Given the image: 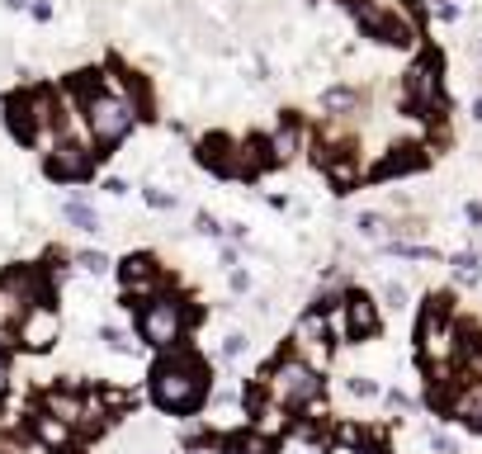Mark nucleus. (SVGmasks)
Listing matches in <instances>:
<instances>
[{
	"label": "nucleus",
	"instance_id": "nucleus-20",
	"mask_svg": "<svg viewBox=\"0 0 482 454\" xmlns=\"http://www.w3.org/2000/svg\"><path fill=\"white\" fill-rule=\"evenodd\" d=\"M322 105H326L331 114H341V109H355L359 99H355V90H326V95H322Z\"/></svg>",
	"mask_w": 482,
	"mask_h": 454
},
{
	"label": "nucleus",
	"instance_id": "nucleus-25",
	"mask_svg": "<svg viewBox=\"0 0 482 454\" xmlns=\"http://www.w3.org/2000/svg\"><path fill=\"white\" fill-rule=\"evenodd\" d=\"M241 350H246V336H241V331H232L227 341H223V355H232V360H237Z\"/></svg>",
	"mask_w": 482,
	"mask_h": 454
},
{
	"label": "nucleus",
	"instance_id": "nucleus-18",
	"mask_svg": "<svg viewBox=\"0 0 482 454\" xmlns=\"http://www.w3.org/2000/svg\"><path fill=\"white\" fill-rule=\"evenodd\" d=\"M411 166H421V157L411 147H402V157H388L384 166H378V176H397V171H411Z\"/></svg>",
	"mask_w": 482,
	"mask_h": 454
},
{
	"label": "nucleus",
	"instance_id": "nucleus-19",
	"mask_svg": "<svg viewBox=\"0 0 482 454\" xmlns=\"http://www.w3.org/2000/svg\"><path fill=\"white\" fill-rule=\"evenodd\" d=\"M454 275L463 279V284H478V256H473V251H463V256H454Z\"/></svg>",
	"mask_w": 482,
	"mask_h": 454
},
{
	"label": "nucleus",
	"instance_id": "nucleus-13",
	"mask_svg": "<svg viewBox=\"0 0 482 454\" xmlns=\"http://www.w3.org/2000/svg\"><path fill=\"white\" fill-rule=\"evenodd\" d=\"M29 426H33V435H38V441H43L47 450H66V445H72V431H76L72 422H62V416H57V412H47V407H43V412H33V422H29Z\"/></svg>",
	"mask_w": 482,
	"mask_h": 454
},
{
	"label": "nucleus",
	"instance_id": "nucleus-5",
	"mask_svg": "<svg viewBox=\"0 0 482 454\" xmlns=\"http://www.w3.org/2000/svg\"><path fill=\"white\" fill-rule=\"evenodd\" d=\"M185 327H190V308H185L175 294H152V298H142V308H138V331H142L147 346L171 350V346H180Z\"/></svg>",
	"mask_w": 482,
	"mask_h": 454
},
{
	"label": "nucleus",
	"instance_id": "nucleus-4",
	"mask_svg": "<svg viewBox=\"0 0 482 454\" xmlns=\"http://www.w3.org/2000/svg\"><path fill=\"white\" fill-rule=\"evenodd\" d=\"M417 341H421V355L430 369H450L459 355H463V336L454 327L450 308H444V298H430L426 313H421V327H417Z\"/></svg>",
	"mask_w": 482,
	"mask_h": 454
},
{
	"label": "nucleus",
	"instance_id": "nucleus-8",
	"mask_svg": "<svg viewBox=\"0 0 482 454\" xmlns=\"http://www.w3.org/2000/svg\"><path fill=\"white\" fill-rule=\"evenodd\" d=\"M402 95H407V105L411 109H440V62L435 57H421V62H411V72L402 81Z\"/></svg>",
	"mask_w": 482,
	"mask_h": 454
},
{
	"label": "nucleus",
	"instance_id": "nucleus-7",
	"mask_svg": "<svg viewBox=\"0 0 482 454\" xmlns=\"http://www.w3.org/2000/svg\"><path fill=\"white\" fill-rule=\"evenodd\" d=\"M57 336H62V322H57V313L47 308V298L33 303V308L20 317V327H14V341L24 350H53Z\"/></svg>",
	"mask_w": 482,
	"mask_h": 454
},
{
	"label": "nucleus",
	"instance_id": "nucleus-28",
	"mask_svg": "<svg viewBox=\"0 0 482 454\" xmlns=\"http://www.w3.org/2000/svg\"><path fill=\"white\" fill-rule=\"evenodd\" d=\"M326 454H374V450H364V445H345V441H341V445H331Z\"/></svg>",
	"mask_w": 482,
	"mask_h": 454
},
{
	"label": "nucleus",
	"instance_id": "nucleus-29",
	"mask_svg": "<svg viewBox=\"0 0 482 454\" xmlns=\"http://www.w3.org/2000/svg\"><path fill=\"white\" fill-rule=\"evenodd\" d=\"M5 393H10V360L0 355V398H5Z\"/></svg>",
	"mask_w": 482,
	"mask_h": 454
},
{
	"label": "nucleus",
	"instance_id": "nucleus-2",
	"mask_svg": "<svg viewBox=\"0 0 482 454\" xmlns=\"http://www.w3.org/2000/svg\"><path fill=\"white\" fill-rule=\"evenodd\" d=\"M152 398H156L161 412H175V416L194 412L199 402L208 398V364L199 360L194 350L171 346L161 355V364L152 369Z\"/></svg>",
	"mask_w": 482,
	"mask_h": 454
},
{
	"label": "nucleus",
	"instance_id": "nucleus-16",
	"mask_svg": "<svg viewBox=\"0 0 482 454\" xmlns=\"http://www.w3.org/2000/svg\"><path fill=\"white\" fill-rule=\"evenodd\" d=\"M270 151H275V161H289L293 151H298V124H284V128H279L275 138H270Z\"/></svg>",
	"mask_w": 482,
	"mask_h": 454
},
{
	"label": "nucleus",
	"instance_id": "nucleus-30",
	"mask_svg": "<svg viewBox=\"0 0 482 454\" xmlns=\"http://www.w3.org/2000/svg\"><path fill=\"white\" fill-rule=\"evenodd\" d=\"M194 227H199V232H208V237H213V232H223V227H218V223H213V218H208V213H199V223H194Z\"/></svg>",
	"mask_w": 482,
	"mask_h": 454
},
{
	"label": "nucleus",
	"instance_id": "nucleus-21",
	"mask_svg": "<svg viewBox=\"0 0 482 454\" xmlns=\"http://www.w3.org/2000/svg\"><path fill=\"white\" fill-rule=\"evenodd\" d=\"M355 227H359V237H384V232H388V223H384L378 213H359Z\"/></svg>",
	"mask_w": 482,
	"mask_h": 454
},
{
	"label": "nucleus",
	"instance_id": "nucleus-27",
	"mask_svg": "<svg viewBox=\"0 0 482 454\" xmlns=\"http://www.w3.org/2000/svg\"><path fill=\"white\" fill-rule=\"evenodd\" d=\"M384 298L393 303V308H402V303H407V289H402V284H388V289H384Z\"/></svg>",
	"mask_w": 482,
	"mask_h": 454
},
{
	"label": "nucleus",
	"instance_id": "nucleus-14",
	"mask_svg": "<svg viewBox=\"0 0 482 454\" xmlns=\"http://www.w3.org/2000/svg\"><path fill=\"white\" fill-rule=\"evenodd\" d=\"M450 412L459 416V422H473L482 426V379H463L454 398H450Z\"/></svg>",
	"mask_w": 482,
	"mask_h": 454
},
{
	"label": "nucleus",
	"instance_id": "nucleus-24",
	"mask_svg": "<svg viewBox=\"0 0 482 454\" xmlns=\"http://www.w3.org/2000/svg\"><path fill=\"white\" fill-rule=\"evenodd\" d=\"M351 393H355V398H374V393H378V383H374V379H359V374H355V379H351Z\"/></svg>",
	"mask_w": 482,
	"mask_h": 454
},
{
	"label": "nucleus",
	"instance_id": "nucleus-6",
	"mask_svg": "<svg viewBox=\"0 0 482 454\" xmlns=\"http://www.w3.org/2000/svg\"><path fill=\"white\" fill-rule=\"evenodd\" d=\"M53 119L57 114H53V95L47 90H14L5 99V124L20 142H38V133Z\"/></svg>",
	"mask_w": 482,
	"mask_h": 454
},
{
	"label": "nucleus",
	"instance_id": "nucleus-32",
	"mask_svg": "<svg viewBox=\"0 0 482 454\" xmlns=\"http://www.w3.org/2000/svg\"><path fill=\"white\" fill-rule=\"evenodd\" d=\"M478 431H482V426H478Z\"/></svg>",
	"mask_w": 482,
	"mask_h": 454
},
{
	"label": "nucleus",
	"instance_id": "nucleus-3",
	"mask_svg": "<svg viewBox=\"0 0 482 454\" xmlns=\"http://www.w3.org/2000/svg\"><path fill=\"white\" fill-rule=\"evenodd\" d=\"M260 393L275 398V402H284L289 412H303V407H312V402L322 398V374H317V364H312V360L284 355V360L270 364V374L260 379Z\"/></svg>",
	"mask_w": 482,
	"mask_h": 454
},
{
	"label": "nucleus",
	"instance_id": "nucleus-15",
	"mask_svg": "<svg viewBox=\"0 0 482 454\" xmlns=\"http://www.w3.org/2000/svg\"><path fill=\"white\" fill-rule=\"evenodd\" d=\"M62 213H66V223H76L80 232H99V213H95L90 204H80V199H72Z\"/></svg>",
	"mask_w": 482,
	"mask_h": 454
},
{
	"label": "nucleus",
	"instance_id": "nucleus-22",
	"mask_svg": "<svg viewBox=\"0 0 482 454\" xmlns=\"http://www.w3.org/2000/svg\"><path fill=\"white\" fill-rule=\"evenodd\" d=\"M76 265H80L86 275H105V270H109V256H99V251H80Z\"/></svg>",
	"mask_w": 482,
	"mask_h": 454
},
{
	"label": "nucleus",
	"instance_id": "nucleus-31",
	"mask_svg": "<svg viewBox=\"0 0 482 454\" xmlns=\"http://www.w3.org/2000/svg\"><path fill=\"white\" fill-rule=\"evenodd\" d=\"M469 223H482V204H469Z\"/></svg>",
	"mask_w": 482,
	"mask_h": 454
},
{
	"label": "nucleus",
	"instance_id": "nucleus-26",
	"mask_svg": "<svg viewBox=\"0 0 482 454\" xmlns=\"http://www.w3.org/2000/svg\"><path fill=\"white\" fill-rule=\"evenodd\" d=\"M147 204H152V209H171V204H175V194H165V190H147Z\"/></svg>",
	"mask_w": 482,
	"mask_h": 454
},
{
	"label": "nucleus",
	"instance_id": "nucleus-11",
	"mask_svg": "<svg viewBox=\"0 0 482 454\" xmlns=\"http://www.w3.org/2000/svg\"><path fill=\"white\" fill-rule=\"evenodd\" d=\"M326 313L322 308H312L308 317H303V322H298L293 327V350H298V355H303V360H312V364H317V360H326Z\"/></svg>",
	"mask_w": 482,
	"mask_h": 454
},
{
	"label": "nucleus",
	"instance_id": "nucleus-10",
	"mask_svg": "<svg viewBox=\"0 0 482 454\" xmlns=\"http://www.w3.org/2000/svg\"><path fill=\"white\" fill-rule=\"evenodd\" d=\"M95 157H99V151L80 147V142H57L53 157H47V176H53V180H86Z\"/></svg>",
	"mask_w": 482,
	"mask_h": 454
},
{
	"label": "nucleus",
	"instance_id": "nucleus-9",
	"mask_svg": "<svg viewBox=\"0 0 482 454\" xmlns=\"http://www.w3.org/2000/svg\"><path fill=\"white\" fill-rule=\"evenodd\" d=\"M119 284L128 298H152L161 294V265L152 256H128L119 261Z\"/></svg>",
	"mask_w": 482,
	"mask_h": 454
},
{
	"label": "nucleus",
	"instance_id": "nucleus-1",
	"mask_svg": "<svg viewBox=\"0 0 482 454\" xmlns=\"http://www.w3.org/2000/svg\"><path fill=\"white\" fill-rule=\"evenodd\" d=\"M80 119H86L90 147H119L132 128H138L142 109L138 95L119 72H95V81H80Z\"/></svg>",
	"mask_w": 482,
	"mask_h": 454
},
{
	"label": "nucleus",
	"instance_id": "nucleus-23",
	"mask_svg": "<svg viewBox=\"0 0 482 454\" xmlns=\"http://www.w3.org/2000/svg\"><path fill=\"white\" fill-rule=\"evenodd\" d=\"M105 341H109L114 350H119V355H132V350H138V341H128V336H123V331H114V327L105 331Z\"/></svg>",
	"mask_w": 482,
	"mask_h": 454
},
{
	"label": "nucleus",
	"instance_id": "nucleus-17",
	"mask_svg": "<svg viewBox=\"0 0 482 454\" xmlns=\"http://www.w3.org/2000/svg\"><path fill=\"white\" fill-rule=\"evenodd\" d=\"M237 454H275V441H270V435H260V431L246 426V435L237 441Z\"/></svg>",
	"mask_w": 482,
	"mask_h": 454
},
{
	"label": "nucleus",
	"instance_id": "nucleus-12",
	"mask_svg": "<svg viewBox=\"0 0 482 454\" xmlns=\"http://www.w3.org/2000/svg\"><path fill=\"white\" fill-rule=\"evenodd\" d=\"M378 331V308L369 294H351L345 298V336H355V341H364V336Z\"/></svg>",
	"mask_w": 482,
	"mask_h": 454
}]
</instances>
